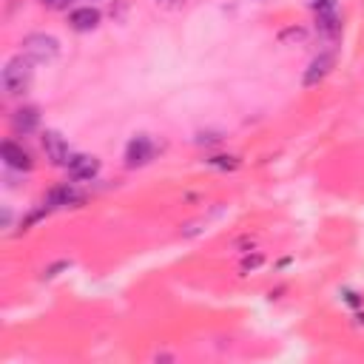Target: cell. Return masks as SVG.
<instances>
[{
    "label": "cell",
    "instance_id": "obj_1",
    "mask_svg": "<svg viewBox=\"0 0 364 364\" xmlns=\"http://www.w3.org/2000/svg\"><path fill=\"white\" fill-rule=\"evenodd\" d=\"M31 63H34L31 57L20 54V57H11V60L3 65L0 82H3V91H6V94H23V91H28L31 77H34Z\"/></svg>",
    "mask_w": 364,
    "mask_h": 364
},
{
    "label": "cell",
    "instance_id": "obj_2",
    "mask_svg": "<svg viewBox=\"0 0 364 364\" xmlns=\"http://www.w3.org/2000/svg\"><path fill=\"white\" fill-rule=\"evenodd\" d=\"M23 54L31 57L34 63H51L60 54V43H57V37L37 31V34H28L23 40Z\"/></svg>",
    "mask_w": 364,
    "mask_h": 364
},
{
    "label": "cell",
    "instance_id": "obj_3",
    "mask_svg": "<svg viewBox=\"0 0 364 364\" xmlns=\"http://www.w3.org/2000/svg\"><path fill=\"white\" fill-rule=\"evenodd\" d=\"M154 154H156L154 139L148 134H136L125 145V165L128 168H142V165H148L154 159Z\"/></svg>",
    "mask_w": 364,
    "mask_h": 364
},
{
    "label": "cell",
    "instance_id": "obj_4",
    "mask_svg": "<svg viewBox=\"0 0 364 364\" xmlns=\"http://www.w3.org/2000/svg\"><path fill=\"white\" fill-rule=\"evenodd\" d=\"M43 151H46V156H48V162L51 165H68V159L74 156L71 154V148H68V142L63 139V134H57V131H46L43 134Z\"/></svg>",
    "mask_w": 364,
    "mask_h": 364
},
{
    "label": "cell",
    "instance_id": "obj_5",
    "mask_svg": "<svg viewBox=\"0 0 364 364\" xmlns=\"http://www.w3.org/2000/svg\"><path fill=\"white\" fill-rule=\"evenodd\" d=\"M0 154H3V162H6L9 168H14V171H31V168H34L31 154H28L23 145L11 142V139H6V142L0 145Z\"/></svg>",
    "mask_w": 364,
    "mask_h": 364
},
{
    "label": "cell",
    "instance_id": "obj_6",
    "mask_svg": "<svg viewBox=\"0 0 364 364\" xmlns=\"http://www.w3.org/2000/svg\"><path fill=\"white\" fill-rule=\"evenodd\" d=\"M65 168H68L71 179L85 182V179H94V176L100 173V159H97V156H88V154H74Z\"/></svg>",
    "mask_w": 364,
    "mask_h": 364
},
{
    "label": "cell",
    "instance_id": "obj_7",
    "mask_svg": "<svg viewBox=\"0 0 364 364\" xmlns=\"http://www.w3.org/2000/svg\"><path fill=\"white\" fill-rule=\"evenodd\" d=\"M336 65V57L333 54H318L310 65H307V71H304V77H301V85L304 88H313V85H318L327 74H330V68Z\"/></svg>",
    "mask_w": 364,
    "mask_h": 364
},
{
    "label": "cell",
    "instance_id": "obj_8",
    "mask_svg": "<svg viewBox=\"0 0 364 364\" xmlns=\"http://www.w3.org/2000/svg\"><path fill=\"white\" fill-rule=\"evenodd\" d=\"M46 205H48V208H71V205H82V193H80L74 185H57V188L48 191Z\"/></svg>",
    "mask_w": 364,
    "mask_h": 364
},
{
    "label": "cell",
    "instance_id": "obj_9",
    "mask_svg": "<svg viewBox=\"0 0 364 364\" xmlns=\"http://www.w3.org/2000/svg\"><path fill=\"white\" fill-rule=\"evenodd\" d=\"M37 125H40V111L34 105H23L11 114V128L17 134H31V131H37Z\"/></svg>",
    "mask_w": 364,
    "mask_h": 364
},
{
    "label": "cell",
    "instance_id": "obj_10",
    "mask_svg": "<svg viewBox=\"0 0 364 364\" xmlns=\"http://www.w3.org/2000/svg\"><path fill=\"white\" fill-rule=\"evenodd\" d=\"M68 26H71L74 31H91V28L100 26V11H97L94 6L74 9V11L68 14Z\"/></svg>",
    "mask_w": 364,
    "mask_h": 364
},
{
    "label": "cell",
    "instance_id": "obj_11",
    "mask_svg": "<svg viewBox=\"0 0 364 364\" xmlns=\"http://www.w3.org/2000/svg\"><path fill=\"white\" fill-rule=\"evenodd\" d=\"M316 31L327 40H336L341 34V20L336 11H324V14H316Z\"/></svg>",
    "mask_w": 364,
    "mask_h": 364
},
{
    "label": "cell",
    "instance_id": "obj_12",
    "mask_svg": "<svg viewBox=\"0 0 364 364\" xmlns=\"http://www.w3.org/2000/svg\"><path fill=\"white\" fill-rule=\"evenodd\" d=\"M208 165H210V168H219V171H233V168H239V159L222 154V156H210Z\"/></svg>",
    "mask_w": 364,
    "mask_h": 364
},
{
    "label": "cell",
    "instance_id": "obj_13",
    "mask_svg": "<svg viewBox=\"0 0 364 364\" xmlns=\"http://www.w3.org/2000/svg\"><path fill=\"white\" fill-rule=\"evenodd\" d=\"M304 37H307V31H304L301 26H290V28H284V31L279 34V40H282V43H290V40L304 43Z\"/></svg>",
    "mask_w": 364,
    "mask_h": 364
},
{
    "label": "cell",
    "instance_id": "obj_14",
    "mask_svg": "<svg viewBox=\"0 0 364 364\" xmlns=\"http://www.w3.org/2000/svg\"><path fill=\"white\" fill-rule=\"evenodd\" d=\"M307 6H310L316 14H324V11H336V0H307Z\"/></svg>",
    "mask_w": 364,
    "mask_h": 364
},
{
    "label": "cell",
    "instance_id": "obj_15",
    "mask_svg": "<svg viewBox=\"0 0 364 364\" xmlns=\"http://www.w3.org/2000/svg\"><path fill=\"white\" fill-rule=\"evenodd\" d=\"M259 264H262V256H259V253H256V256H253V259H245V262H242V270H245V273H247V270H256V267H259Z\"/></svg>",
    "mask_w": 364,
    "mask_h": 364
},
{
    "label": "cell",
    "instance_id": "obj_16",
    "mask_svg": "<svg viewBox=\"0 0 364 364\" xmlns=\"http://www.w3.org/2000/svg\"><path fill=\"white\" fill-rule=\"evenodd\" d=\"M43 6H48V9H68V3L71 0H40Z\"/></svg>",
    "mask_w": 364,
    "mask_h": 364
},
{
    "label": "cell",
    "instance_id": "obj_17",
    "mask_svg": "<svg viewBox=\"0 0 364 364\" xmlns=\"http://www.w3.org/2000/svg\"><path fill=\"white\" fill-rule=\"evenodd\" d=\"M156 3H159V6H171V9H173V6H182L185 0H156Z\"/></svg>",
    "mask_w": 364,
    "mask_h": 364
}]
</instances>
